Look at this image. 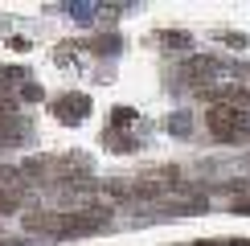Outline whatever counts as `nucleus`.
I'll return each instance as SVG.
<instances>
[{
	"instance_id": "obj_11",
	"label": "nucleus",
	"mask_w": 250,
	"mask_h": 246,
	"mask_svg": "<svg viewBox=\"0 0 250 246\" xmlns=\"http://www.w3.org/2000/svg\"><path fill=\"white\" fill-rule=\"evenodd\" d=\"M217 37H222V41H230L234 49H242V45H246V37H242V33H234V29H222Z\"/></svg>"
},
{
	"instance_id": "obj_12",
	"label": "nucleus",
	"mask_w": 250,
	"mask_h": 246,
	"mask_svg": "<svg viewBox=\"0 0 250 246\" xmlns=\"http://www.w3.org/2000/svg\"><path fill=\"white\" fill-rule=\"evenodd\" d=\"M25 99H29V102L41 99V86H37V82H29V86H25Z\"/></svg>"
},
{
	"instance_id": "obj_6",
	"label": "nucleus",
	"mask_w": 250,
	"mask_h": 246,
	"mask_svg": "<svg viewBox=\"0 0 250 246\" xmlns=\"http://www.w3.org/2000/svg\"><path fill=\"white\" fill-rule=\"evenodd\" d=\"M25 230H29V234H54V230H58V209L25 213Z\"/></svg>"
},
{
	"instance_id": "obj_13",
	"label": "nucleus",
	"mask_w": 250,
	"mask_h": 246,
	"mask_svg": "<svg viewBox=\"0 0 250 246\" xmlns=\"http://www.w3.org/2000/svg\"><path fill=\"white\" fill-rule=\"evenodd\" d=\"M234 213H250V201H238V205H234Z\"/></svg>"
},
{
	"instance_id": "obj_9",
	"label": "nucleus",
	"mask_w": 250,
	"mask_h": 246,
	"mask_svg": "<svg viewBox=\"0 0 250 246\" xmlns=\"http://www.w3.org/2000/svg\"><path fill=\"white\" fill-rule=\"evenodd\" d=\"M189 127H193L189 115H172V119H168V131H172V136H189Z\"/></svg>"
},
{
	"instance_id": "obj_4",
	"label": "nucleus",
	"mask_w": 250,
	"mask_h": 246,
	"mask_svg": "<svg viewBox=\"0 0 250 246\" xmlns=\"http://www.w3.org/2000/svg\"><path fill=\"white\" fill-rule=\"evenodd\" d=\"M54 111H58L66 123H78L82 111H90V99H86V95H62V99H54Z\"/></svg>"
},
{
	"instance_id": "obj_7",
	"label": "nucleus",
	"mask_w": 250,
	"mask_h": 246,
	"mask_svg": "<svg viewBox=\"0 0 250 246\" xmlns=\"http://www.w3.org/2000/svg\"><path fill=\"white\" fill-rule=\"evenodd\" d=\"M160 41H164V49H185V45H189V33H181V29H164Z\"/></svg>"
},
{
	"instance_id": "obj_2",
	"label": "nucleus",
	"mask_w": 250,
	"mask_h": 246,
	"mask_svg": "<svg viewBox=\"0 0 250 246\" xmlns=\"http://www.w3.org/2000/svg\"><path fill=\"white\" fill-rule=\"evenodd\" d=\"M107 226L103 213H86V209H58V238H78V234H95Z\"/></svg>"
},
{
	"instance_id": "obj_8",
	"label": "nucleus",
	"mask_w": 250,
	"mask_h": 246,
	"mask_svg": "<svg viewBox=\"0 0 250 246\" xmlns=\"http://www.w3.org/2000/svg\"><path fill=\"white\" fill-rule=\"evenodd\" d=\"M21 209V193L17 189H0V213H17Z\"/></svg>"
},
{
	"instance_id": "obj_5",
	"label": "nucleus",
	"mask_w": 250,
	"mask_h": 246,
	"mask_svg": "<svg viewBox=\"0 0 250 246\" xmlns=\"http://www.w3.org/2000/svg\"><path fill=\"white\" fill-rule=\"evenodd\" d=\"M25 131H29V127H25V119H21L17 111L8 107V102H0V140H21Z\"/></svg>"
},
{
	"instance_id": "obj_3",
	"label": "nucleus",
	"mask_w": 250,
	"mask_h": 246,
	"mask_svg": "<svg viewBox=\"0 0 250 246\" xmlns=\"http://www.w3.org/2000/svg\"><path fill=\"white\" fill-rule=\"evenodd\" d=\"M217 74H226V66H222L217 58H189L181 78H189V82H197V86H201V82H209V78H217Z\"/></svg>"
},
{
	"instance_id": "obj_14",
	"label": "nucleus",
	"mask_w": 250,
	"mask_h": 246,
	"mask_svg": "<svg viewBox=\"0 0 250 246\" xmlns=\"http://www.w3.org/2000/svg\"><path fill=\"white\" fill-rule=\"evenodd\" d=\"M193 246H230V242H213V238H205V242H193Z\"/></svg>"
},
{
	"instance_id": "obj_10",
	"label": "nucleus",
	"mask_w": 250,
	"mask_h": 246,
	"mask_svg": "<svg viewBox=\"0 0 250 246\" xmlns=\"http://www.w3.org/2000/svg\"><path fill=\"white\" fill-rule=\"evenodd\" d=\"M131 119H135V111H131V107H115V115H111V123H115V127H127Z\"/></svg>"
},
{
	"instance_id": "obj_1",
	"label": "nucleus",
	"mask_w": 250,
	"mask_h": 246,
	"mask_svg": "<svg viewBox=\"0 0 250 246\" xmlns=\"http://www.w3.org/2000/svg\"><path fill=\"white\" fill-rule=\"evenodd\" d=\"M205 127H209V136H213L217 144H238V140L246 136L250 119H246V111H238V107L213 102V107L205 111Z\"/></svg>"
}]
</instances>
